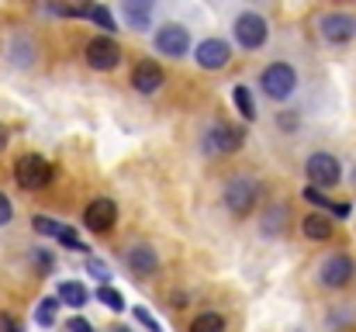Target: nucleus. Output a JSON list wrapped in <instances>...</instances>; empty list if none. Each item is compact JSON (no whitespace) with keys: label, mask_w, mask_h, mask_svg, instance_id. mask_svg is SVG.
Listing matches in <instances>:
<instances>
[{"label":"nucleus","mask_w":356,"mask_h":332,"mask_svg":"<svg viewBox=\"0 0 356 332\" xmlns=\"http://www.w3.org/2000/svg\"><path fill=\"white\" fill-rule=\"evenodd\" d=\"M280 125H284V128H294L298 118H294V114H280Z\"/></svg>","instance_id":"nucleus-31"},{"label":"nucleus","mask_w":356,"mask_h":332,"mask_svg":"<svg viewBox=\"0 0 356 332\" xmlns=\"http://www.w3.org/2000/svg\"><path fill=\"white\" fill-rule=\"evenodd\" d=\"M115 332H128V329H115Z\"/></svg>","instance_id":"nucleus-33"},{"label":"nucleus","mask_w":356,"mask_h":332,"mask_svg":"<svg viewBox=\"0 0 356 332\" xmlns=\"http://www.w3.org/2000/svg\"><path fill=\"white\" fill-rule=\"evenodd\" d=\"M83 17H94L104 31H115V17H111V10H108V7H101V3H90Z\"/></svg>","instance_id":"nucleus-21"},{"label":"nucleus","mask_w":356,"mask_h":332,"mask_svg":"<svg viewBox=\"0 0 356 332\" xmlns=\"http://www.w3.org/2000/svg\"><path fill=\"white\" fill-rule=\"evenodd\" d=\"M0 332H21V329H17V322L10 315H0Z\"/></svg>","instance_id":"nucleus-30"},{"label":"nucleus","mask_w":356,"mask_h":332,"mask_svg":"<svg viewBox=\"0 0 356 332\" xmlns=\"http://www.w3.org/2000/svg\"><path fill=\"white\" fill-rule=\"evenodd\" d=\"M124 17H128L131 28H149L152 7H149V3H124Z\"/></svg>","instance_id":"nucleus-17"},{"label":"nucleus","mask_w":356,"mask_h":332,"mask_svg":"<svg viewBox=\"0 0 356 332\" xmlns=\"http://www.w3.org/2000/svg\"><path fill=\"white\" fill-rule=\"evenodd\" d=\"M318 31H322V38L325 42H332V45H346V42H353L356 35V21L353 14H325L322 21H318Z\"/></svg>","instance_id":"nucleus-6"},{"label":"nucleus","mask_w":356,"mask_h":332,"mask_svg":"<svg viewBox=\"0 0 356 332\" xmlns=\"http://www.w3.org/2000/svg\"><path fill=\"white\" fill-rule=\"evenodd\" d=\"M225 205H229V212L232 215H249L252 212V205H256V184L252 180H245V177H236V180H229V187H225Z\"/></svg>","instance_id":"nucleus-7"},{"label":"nucleus","mask_w":356,"mask_h":332,"mask_svg":"<svg viewBox=\"0 0 356 332\" xmlns=\"http://www.w3.org/2000/svg\"><path fill=\"white\" fill-rule=\"evenodd\" d=\"M3 149H7V128L0 125V152H3Z\"/></svg>","instance_id":"nucleus-32"},{"label":"nucleus","mask_w":356,"mask_h":332,"mask_svg":"<svg viewBox=\"0 0 356 332\" xmlns=\"http://www.w3.org/2000/svg\"><path fill=\"white\" fill-rule=\"evenodd\" d=\"M115 221H118V208H115V201H108V198L90 201L87 212H83V225H87L90 232H111Z\"/></svg>","instance_id":"nucleus-11"},{"label":"nucleus","mask_w":356,"mask_h":332,"mask_svg":"<svg viewBox=\"0 0 356 332\" xmlns=\"http://www.w3.org/2000/svg\"><path fill=\"white\" fill-rule=\"evenodd\" d=\"M66 329H70V332H94V329H90V322H87V319H73V322H70Z\"/></svg>","instance_id":"nucleus-29"},{"label":"nucleus","mask_w":356,"mask_h":332,"mask_svg":"<svg viewBox=\"0 0 356 332\" xmlns=\"http://www.w3.org/2000/svg\"><path fill=\"white\" fill-rule=\"evenodd\" d=\"M236 42L242 49H259V45L266 42V21H263L259 14H252V10L238 14L236 17Z\"/></svg>","instance_id":"nucleus-8"},{"label":"nucleus","mask_w":356,"mask_h":332,"mask_svg":"<svg viewBox=\"0 0 356 332\" xmlns=\"http://www.w3.org/2000/svg\"><path fill=\"white\" fill-rule=\"evenodd\" d=\"M121 63V49L115 38H90L87 42V66L90 70H101V73H108V70H115Z\"/></svg>","instance_id":"nucleus-4"},{"label":"nucleus","mask_w":356,"mask_h":332,"mask_svg":"<svg viewBox=\"0 0 356 332\" xmlns=\"http://www.w3.org/2000/svg\"><path fill=\"white\" fill-rule=\"evenodd\" d=\"M353 277H356V263L346 253H332V256L322 263V270H318V280H322L325 287H346Z\"/></svg>","instance_id":"nucleus-5"},{"label":"nucleus","mask_w":356,"mask_h":332,"mask_svg":"<svg viewBox=\"0 0 356 332\" xmlns=\"http://www.w3.org/2000/svg\"><path fill=\"white\" fill-rule=\"evenodd\" d=\"M59 228H63V225H59L56 219H45V215H38V219H35V232H42V235H52V239H56V235H59Z\"/></svg>","instance_id":"nucleus-24"},{"label":"nucleus","mask_w":356,"mask_h":332,"mask_svg":"<svg viewBox=\"0 0 356 332\" xmlns=\"http://www.w3.org/2000/svg\"><path fill=\"white\" fill-rule=\"evenodd\" d=\"M305 201H312V205H318V208H325V205H329V198H325L318 187H305Z\"/></svg>","instance_id":"nucleus-26"},{"label":"nucleus","mask_w":356,"mask_h":332,"mask_svg":"<svg viewBox=\"0 0 356 332\" xmlns=\"http://www.w3.org/2000/svg\"><path fill=\"white\" fill-rule=\"evenodd\" d=\"M131 87L138 90V94H156L159 87H163V70L156 66V63H138L135 66V73H131Z\"/></svg>","instance_id":"nucleus-13"},{"label":"nucleus","mask_w":356,"mask_h":332,"mask_svg":"<svg viewBox=\"0 0 356 332\" xmlns=\"http://www.w3.org/2000/svg\"><path fill=\"white\" fill-rule=\"evenodd\" d=\"M191 332H225V319L215 315V312H201V315L191 322Z\"/></svg>","instance_id":"nucleus-19"},{"label":"nucleus","mask_w":356,"mask_h":332,"mask_svg":"<svg viewBox=\"0 0 356 332\" xmlns=\"http://www.w3.org/2000/svg\"><path fill=\"white\" fill-rule=\"evenodd\" d=\"M156 49H159L163 56H173V59L187 56V49H191L187 28H180V24H163V28L156 31Z\"/></svg>","instance_id":"nucleus-9"},{"label":"nucleus","mask_w":356,"mask_h":332,"mask_svg":"<svg viewBox=\"0 0 356 332\" xmlns=\"http://www.w3.org/2000/svg\"><path fill=\"white\" fill-rule=\"evenodd\" d=\"M97 298H101V305H108L111 312H121V308H124V298H121V294L115 291V287H108V284H101Z\"/></svg>","instance_id":"nucleus-22"},{"label":"nucleus","mask_w":356,"mask_h":332,"mask_svg":"<svg viewBox=\"0 0 356 332\" xmlns=\"http://www.w3.org/2000/svg\"><path fill=\"white\" fill-rule=\"evenodd\" d=\"M305 173H308L312 187H318V191H322V187H336V184H339V177H343L339 159H336V156H329V152H315V156H308Z\"/></svg>","instance_id":"nucleus-3"},{"label":"nucleus","mask_w":356,"mask_h":332,"mask_svg":"<svg viewBox=\"0 0 356 332\" xmlns=\"http://www.w3.org/2000/svg\"><path fill=\"white\" fill-rule=\"evenodd\" d=\"M87 270L101 280V284H108V277H111V270H108V263H101V260H87Z\"/></svg>","instance_id":"nucleus-25"},{"label":"nucleus","mask_w":356,"mask_h":332,"mask_svg":"<svg viewBox=\"0 0 356 332\" xmlns=\"http://www.w3.org/2000/svg\"><path fill=\"white\" fill-rule=\"evenodd\" d=\"M301 232L308 239H315V242H325L332 235V221L325 219V215H308V219L301 221Z\"/></svg>","instance_id":"nucleus-15"},{"label":"nucleus","mask_w":356,"mask_h":332,"mask_svg":"<svg viewBox=\"0 0 356 332\" xmlns=\"http://www.w3.org/2000/svg\"><path fill=\"white\" fill-rule=\"evenodd\" d=\"M87 287L83 284H76V280H66V284H59V301L63 305H70V308H83L87 305Z\"/></svg>","instance_id":"nucleus-16"},{"label":"nucleus","mask_w":356,"mask_h":332,"mask_svg":"<svg viewBox=\"0 0 356 332\" xmlns=\"http://www.w3.org/2000/svg\"><path fill=\"white\" fill-rule=\"evenodd\" d=\"M242 142H245L242 128L225 125V121H215L211 132H208V145H211L215 152H236V149H242Z\"/></svg>","instance_id":"nucleus-12"},{"label":"nucleus","mask_w":356,"mask_h":332,"mask_svg":"<svg viewBox=\"0 0 356 332\" xmlns=\"http://www.w3.org/2000/svg\"><path fill=\"white\" fill-rule=\"evenodd\" d=\"M194 59H197L201 70H225L229 59H232V49H229V42H222V38H204V42L197 45Z\"/></svg>","instance_id":"nucleus-10"},{"label":"nucleus","mask_w":356,"mask_h":332,"mask_svg":"<svg viewBox=\"0 0 356 332\" xmlns=\"http://www.w3.org/2000/svg\"><path fill=\"white\" fill-rule=\"evenodd\" d=\"M14 180L24 187V191H42L49 180H52V166L42 159V156H21L14 163Z\"/></svg>","instance_id":"nucleus-2"},{"label":"nucleus","mask_w":356,"mask_h":332,"mask_svg":"<svg viewBox=\"0 0 356 332\" xmlns=\"http://www.w3.org/2000/svg\"><path fill=\"white\" fill-rule=\"evenodd\" d=\"M259 84H263V94L270 101H287L294 90H298V73L294 66L287 63H270L263 73H259Z\"/></svg>","instance_id":"nucleus-1"},{"label":"nucleus","mask_w":356,"mask_h":332,"mask_svg":"<svg viewBox=\"0 0 356 332\" xmlns=\"http://www.w3.org/2000/svg\"><path fill=\"white\" fill-rule=\"evenodd\" d=\"M56 312H59V298H42L38 308H35V322H38L42 329H49V326L56 322Z\"/></svg>","instance_id":"nucleus-18"},{"label":"nucleus","mask_w":356,"mask_h":332,"mask_svg":"<svg viewBox=\"0 0 356 332\" xmlns=\"http://www.w3.org/2000/svg\"><path fill=\"white\" fill-rule=\"evenodd\" d=\"M232 97H236V108L242 111V118H245V121H252V118H256V104H252V94H249L245 87H236V90H232Z\"/></svg>","instance_id":"nucleus-20"},{"label":"nucleus","mask_w":356,"mask_h":332,"mask_svg":"<svg viewBox=\"0 0 356 332\" xmlns=\"http://www.w3.org/2000/svg\"><path fill=\"white\" fill-rule=\"evenodd\" d=\"M124 263L138 274V277H149V274H156V267H159V256L149 249V246H131L128 253H124Z\"/></svg>","instance_id":"nucleus-14"},{"label":"nucleus","mask_w":356,"mask_h":332,"mask_svg":"<svg viewBox=\"0 0 356 332\" xmlns=\"http://www.w3.org/2000/svg\"><path fill=\"white\" fill-rule=\"evenodd\" d=\"M56 239H59V242H63V246H70V249H87V246H83V242H80V235H76V232H73V228H70V225H63V228H59V235H56Z\"/></svg>","instance_id":"nucleus-23"},{"label":"nucleus","mask_w":356,"mask_h":332,"mask_svg":"<svg viewBox=\"0 0 356 332\" xmlns=\"http://www.w3.org/2000/svg\"><path fill=\"white\" fill-rule=\"evenodd\" d=\"M135 319H138V322H142V326H145V329L159 332V326H156V319H152V315H149V312H145V308H135Z\"/></svg>","instance_id":"nucleus-27"},{"label":"nucleus","mask_w":356,"mask_h":332,"mask_svg":"<svg viewBox=\"0 0 356 332\" xmlns=\"http://www.w3.org/2000/svg\"><path fill=\"white\" fill-rule=\"evenodd\" d=\"M14 215V208H10V201H7V194H0V225H7Z\"/></svg>","instance_id":"nucleus-28"}]
</instances>
